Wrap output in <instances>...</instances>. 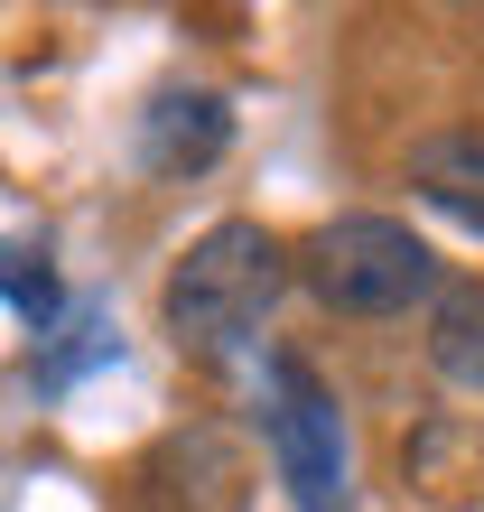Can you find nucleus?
I'll list each match as a JSON object with an SVG mask.
<instances>
[{"label":"nucleus","mask_w":484,"mask_h":512,"mask_svg":"<svg viewBox=\"0 0 484 512\" xmlns=\"http://www.w3.org/2000/svg\"><path fill=\"white\" fill-rule=\"evenodd\" d=\"M289 280H308L326 317H401L419 298H438V252L401 215H336L298 243Z\"/></svg>","instance_id":"obj_2"},{"label":"nucleus","mask_w":484,"mask_h":512,"mask_svg":"<svg viewBox=\"0 0 484 512\" xmlns=\"http://www.w3.org/2000/svg\"><path fill=\"white\" fill-rule=\"evenodd\" d=\"M429 364L457 382V391H484V289H438V317H429Z\"/></svg>","instance_id":"obj_6"},{"label":"nucleus","mask_w":484,"mask_h":512,"mask_svg":"<svg viewBox=\"0 0 484 512\" xmlns=\"http://www.w3.org/2000/svg\"><path fill=\"white\" fill-rule=\"evenodd\" d=\"M0 298H10V317L28 336H56V317H66V289H56L47 252H19V243H0Z\"/></svg>","instance_id":"obj_7"},{"label":"nucleus","mask_w":484,"mask_h":512,"mask_svg":"<svg viewBox=\"0 0 484 512\" xmlns=\"http://www.w3.org/2000/svg\"><path fill=\"white\" fill-rule=\"evenodd\" d=\"M112 354H121V336H112V326H103V317H75V345H56V354H38V382H47V391H66L75 373H94V364H112Z\"/></svg>","instance_id":"obj_8"},{"label":"nucleus","mask_w":484,"mask_h":512,"mask_svg":"<svg viewBox=\"0 0 484 512\" xmlns=\"http://www.w3.org/2000/svg\"><path fill=\"white\" fill-rule=\"evenodd\" d=\"M410 196L429 205V215H447L457 233H475L484 243V131H429V140H410Z\"/></svg>","instance_id":"obj_5"},{"label":"nucleus","mask_w":484,"mask_h":512,"mask_svg":"<svg viewBox=\"0 0 484 512\" xmlns=\"http://www.w3.org/2000/svg\"><path fill=\"white\" fill-rule=\"evenodd\" d=\"M280 289H289V243L270 224H252V215H224V224H205L196 243L177 252L168 289H159V326L196 364H233L270 326Z\"/></svg>","instance_id":"obj_1"},{"label":"nucleus","mask_w":484,"mask_h":512,"mask_svg":"<svg viewBox=\"0 0 484 512\" xmlns=\"http://www.w3.org/2000/svg\"><path fill=\"white\" fill-rule=\"evenodd\" d=\"M261 429H270V457H280V485L289 512H354V447H345V410L308 364H270L261 391Z\"/></svg>","instance_id":"obj_3"},{"label":"nucleus","mask_w":484,"mask_h":512,"mask_svg":"<svg viewBox=\"0 0 484 512\" xmlns=\"http://www.w3.org/2000/svg\"><path fill=\"white\" fill-rule=\"evenodd\" d=\"M233 149V103L205 84H159L140 112V168L149 177H205Z\"/></svg>","instance_id":"obj_4"}]
</instances>
